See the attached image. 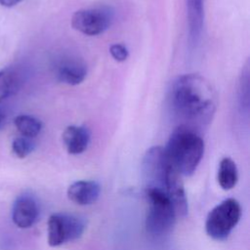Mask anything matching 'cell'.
Returning <instances> with one entry per match:
<instances>
[{
    "label": "cell",
    "instance_id": "e0dca14e",
    "mask_svg": "<svg viewBox=\"0 0 250 250\" xmlns=\"http://www.w3.org/2000/svg\"><path fill=\"white\" fill-rule=\"evenodd\" d=\"M238 101L239 105L244 110H248L249 107V63L248 62L244 65L240 74L238 84Z\"/></svg>",
    "mask_w": 250,
    "mask_h": 250
},
{
    "label": "cell",
    "instance_id": "ba28073f",
    "mask_svg": "<svg viewBox=\"0 0 250 250\" xmlns=\"http://www.w3.org/2000/svg\"><path fill=\"white\" fill-rule=\"evenodd\" d=\"M55 73L60 82L74 86L82 83L86 78L87 66L81 59L66 55L57 61Z\"/></svg>",
    "mask_w": 250,
    "mask_h": 250
},
{
    "label": "cell",
    "instance_id": "7a4b0ae2",
    "mask_svg": "<svg viewBox=\"0 0 250 250\" xmlns=\"http://www.w3.org/2000/svg\"><path fill=\"white\" fill-rule=\"evenodd\" d=\"M170 163L184 176L191 175L204 153V141L198 131L181 124L171 134L164 147Z\"/></svg>",
    "mask_w": 250,
    "mask_h": 250
},
{
    "label": "cell",
    "instance_id": "9c48e42d",
    "mask_svg": "<svg viewBox=\"0 0 250 250\" xmlns=\"http://www.w3.org/2000/svg\"><path fill=\"white\" fill-rule=\"evenodd\" d=\"M181 176L182 175L172 165L167 175L164 191L171 200L176 215L186 216L188 213V200Z\"/></svg>",
    "mask_w": 250,
    "mask_h": 250
},
{
    "label": "cell",
    "instance_id": "6da1fadb",
    "mask_svg": "<svg viewBox=\"0 0 250 250\" xmlns=\"http://www.w3.org/2000/svg\"><path fill=\"white\" fill-rule=\"evenodd\" d=\"M171 105L183 125L196 129L210 124L218 106V95L204 76L188 73L179 76L170 91Z\"/></svg>",
    "mask_w": 250,
    "mask_h": 250
},
{
    "label": "cell",
    "instance_id": "3957f363",
    "mask_svg": "<svg viewBox=\"0 0 250 250\" xmlns=\"http://www.w3.org/2000/svg\"><path fill=\"white\" fill-rule=\"evenodd\" d=\"M148 209L146 219V228L153 235L168 232L176 218L174 206L165 191L157 188H146Z\"/></svg>",
    "mask_w": 250,
    "mask_h": 250
},
{
    "label": "cell",
    "instance_id": "44dd1931",
    "mask_svg": "<svg viewBox=\"0 0 250 250\" xmlns=\"http://www.w3.org/2000/svg\"><path fill=\"white\" fill-rule=\"evenodd\" d=\"M2 119H3V112H2V110L0 109V124H1V122H2Z\"/></svg>",
    "mask_w": 250,
    "mask_h": 250
},
{
    "label": "cell",
    "instance_id": "5bb4252c",
    "mask_svg": "<svg viewBox=\"0 0 250 250\" xmlns=\"http://www.w3.org/2000/svg\"><path fill=\"white\" fill-rule=\"evenodd\" d=\"M238 173L235 162L229 157H224L219 164L218 170V183L220 187L229 190L234 188L237 183Z\"/></svg>",
    "mask_w": 250,
    "mask_h": 250
},
{
    "label": "cell",
    "instance_id": "9a60e30c",
    "mask_svg": "<svg viewBox=\"0 0 250 250\" xmlns=\"http://www.w3.org/2000/svg\"><path fill=\"white\" fill-rule=\"evenodd\" d=\"M20 75L12 68L0 70V103L15 94L20 88Z\"/></svg>",
    "mask_w": 250,
    "mask_h": 250
},
{
    "label": "cell",
    "instance_id": "8fae6325",
    "mask_svg": "<svg viewBox=\"0 0 250 250\" xmlns=\"http://www.w3.org/2000/svg\"><path fill=\"white\" fill-rule=\"evenodd\" d=\"M101 188L94 181H77L67 188L68 198L78 205H90L97 201Z\"/></svg>",
    "mask_w": 250,
    "mask_h": 250
},
{
    "label": "cell",
    "instance_id": "ac0fdd59",
    "mask_svg": "<svg viewBox=\"0 0 250 250\" xmlns=\"http://www.w3.org/2000/svg\"><path fill=\"white\" fill-rule=\"evenodd\" d=\"M34 148V145L30 138L18 137L12 143V151L18 158L26 157Z\"/></svg>",
    "mask_w": 250,
    "mask_h": 250
},
{
    "label": "cell",
    "instance_id": "2e32d148",
    "mask_svg": "<svg viewBox=\"0 0 250 250\" xmlns=\"http://www.w3.org/2000/svg\"><path fill=\"white\" fill-rule=\"evenodd\" d=\"M14 124L21 136L30 139L36 137L42 129L41 121L27 114H20L16 116Z\"/></svg>",
    "mask_w": 250,
    "mask_h": 250
},
{
    "label": "cell",
    "instance_id": "4fadbf2b",
    "mask_svg": "<svg viewBox=\"0 0 250 250\" xmlns=\"http://www.w3.org/2000/svg\"><path fill=\"white\" fill-rule=\"evenodd\" d=\"M206 0H186L189 39L195 43L200 38L204 23V7Z\"/></svg>",
    "mask_w": 250,
    "mask_h": 250
},
{
    "label": "cell",
    "instance_id": "8992f818",
    "mask_svg": "<svg viewBox=\"0 0 250 250\" xmlns=\"http://www.w3.org/2000/svg\"><path fill=\"white\" fill-rule=\"evenodd\" d=\"M170 163L165 149L162 146H152L146 150L143 159V178L146 188H157L164 191Z\"/></svg>",
    "mask_w": 250,
    "mask_h": 250
},
{
    "label": "cell",
    "instance_id": "277c9868",
    "mask_svg": "<svg viewBox=\"0 0 250 250\" xmlns=\"http://www.w3.org/2000/svg\"><path fill=\"white\" fill-rule=\"evenodd\" d=\"M241 207L234 198H228L214 207L205 222L207 234L215 240H225L239 222Z\"/></svg>",
    "mask_w": 250,
    "mask_h": 250
},
{
    "label": "cell",
    "instance_id": "7c38bea8",
    "mask_svg": "<svg viewBox=\"0 0 250 250\" xmlns=\"http://www.w3.org/2000/svg\"><path fill=\"white\" fill-rule=\"evenodd\" d=\"M91 134L84 126L71 125L64 129L62 141L66 150L70 154H80L84 152L90 143Z\"/></svg>",
    "mask_w": 250,
    "mask_h": 250
},
{
    "label": "cell",
    "instance_id": "5b68a950",
    "mask_svg": "<svg viewBox=\"0 0 250 250\" xmlns=\"http://www.w3.org/2000/svg\"><path fill=\"white\" fill-rule=\"evenodd\" d=\"M85 229L84 221L72 214L56 213L48 220V243L56 247L79 238Z\"/></svg>",
    "mask_w": 250,
    "mask_h": 250
},
{
    "label": "cell",
    "instance_id": "ffe728a7",
    "mask_svg": "<svg viewBox=\"0 0 250 250\" xmlns=\"http://www.w3.org/2000/svg\"><path fill=\"white\" fill-rule=\"evenodd\" d=\"M21 0H0V5L7 7V8H11L16 6L17 4H19Z\"/></svg>",
    "mask_w": 250,
    "mask_h": 250
},
{
    "label": "cell",
    "instance_id": "d6986e66",
    "mask_svg": "<svg viewBox=\"0 0 250 250\" xmlns=\"http://www.w3.org/2000/svg\"><path fill=\"white\" fill-rule=\"evenodd\" d=\"M109 53L111 55V57L116 61V62H124L127 60L128 56H129V52L127 50V48L119 43H115L112 44L109 47Z\"/></svg>",
    "mask_w": 250,
    "mask_h": 250
},
{
    "label": "cell",
    "instance_id": "52a82bcc",
    "mask_svg": "<svg viewBox=\"0 0 250 250\" xmlns=\"http://www.w3.org/2000/svg\"><path fill=\"white\" fill-rule=\"evenodd\" d=\"M112 19L113 13L107 7L81 9L72 15L71 25L85 35L94 36L108 29Z\"/></svg>",
    "mask_w": 250,
    "mask_h": 250
},
{
    "label": "cell",
    "instance_id": "30bf717a",
    "mask_svg": "<svg viewBox=\"0 0 250 250\" xmlns=\"http://www.w3.org/2000/svg\"><path fill=\"white\" fill-rule=\"evenodd\" d=\"M39 208L36 200L30 195H21L15 201L12 210L14 224L21 229L30 228L37 220Z\"/></svg>",
    "mask_w": 250,
    "mask_h": 250
}]
</instances>
